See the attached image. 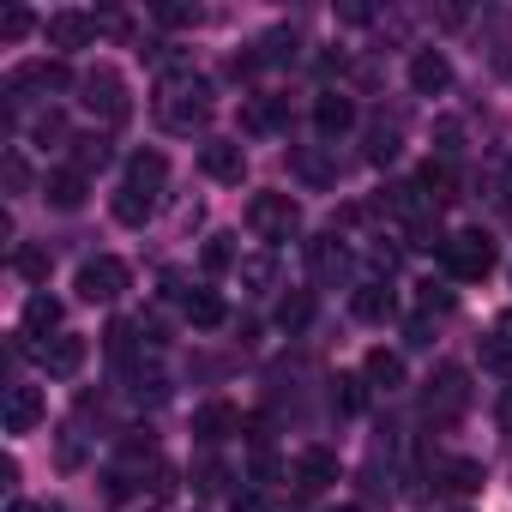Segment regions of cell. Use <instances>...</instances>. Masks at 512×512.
Masks as SVG:
<instances>
[{"mask_svg": "<svg viewBox=\"0 0 512 512\" xmlns=\"http://www.w3.org/2000/svg\"><path fill=\"white\" fill-rule=\"evenodd\" d=\"M157 121L169 133H199L211 121V79L193 73V67L163 73V85H157Z\"/></svg>", "mask_w": 512, "mask_h": 512, "instance_id": "cell-1", "label": "cell"}, {"mask_svg": "<svg viewBox=\"0 0 512 512\" xmlns=\"http://www.w3.org/2000/svg\"><path fill=\"white\" fill-rule=\"evenodd\" d=\"M440 266H446L452 278L476 284V278L494 272V241H488L482 229H458V235H446V247H440Z\"/></svg>", "mask_w": 512, "mask_h": 512, "instance_id": "cell-2", "label": "cell"}, {"mask_svg": "<svg viewBox=\"0 0 512 512\" xmlns=\"http://www.w3.org/2000/svg\"><path fill=\"white\" fill-rule=\"evenodd\" d=\"M247 229L278 247V241H290V235L302 229V205H296L290 193H253V205H247Z\"/></svg>", "mask_w": 512, "mask_h": 512, "instance_id": "cell-3", "label": "cell"}, {"mask_svg": "<svg viewBox=\"0 0 512 512\" xmlns=\"http://www.w3.org/2000/svg\"><path fill=\"white\" fill-rule=\"evenodd\" d=\"M79 103L91 109V115H103L109 127L115 121H127V85H121V73L115 67H91V73H79Z\"/></svg>", "mask_w": 512, "mask_h": 512, "instance_id": "cell-4", "label": "cell"}, {"mask_svg": "<svg viewBox=\"0 0 512 512\" xmlns=\"http://www.w3.org/2000/svg\"><path fill=\"white\" fill-rule=\"evenodd\" d=\"M422 404H428V416L434 422H458L464 410H470V374L464 368H434V380H428V392H422Z\"/></svg>", "mask_w": 512, "mask_h": 512, "instance_id": "cell-5", "label": "cell"}, {"mask_svg": "<svg viewBox=\"0 0 512 512\" xmlns=\"http://www.w3.org/2000/svg\"><path fill=\"white\" fill-rule=\"evenodd\" d=\"M79 302H115L121 290H127V266L121 260H109V253H97V260H85L79 266Z\"/></svg>", "mask_w": 512, "mask_h": 512, "instance_id": "cell-6", "label": "cell"}, {"mask_svg": "<svg viewBox=\"0 0 512 512\" xmlns=\"http://www.w3.org/2000/svg\"><path fill=\"white\" fill-rule=\"evenodd\" d=\"M199 169H205L211 181H223V187H241V175H247L241 139H205V145H199Z\"/></svg>", "mask_w": 512, "mask_h": 512, "instance_id": "cell-7", "label": "cell"}, {"mask_svg": "<svg viewBox=\"0 0 512 512\" xmlns=\"http://www.w3.org/2000/svg\"><path fill=\"white\" fill-rule=\"evenodd\" d=\"M37 362H43L49 380H73L85 368V338L79 332H55L49 344H37Z\"/></svg>", "mask_w": 512, "mask_h": 512, "instance_id": "cell-8", "label": "cell"}, {"mask_svg": "<svg viewBox=\"0 0 512 512\" xmlns=\"http://www.w3.org/2000/svg\"><path fill=\"white\" fill-rule=\"evenodd\" d=\"M79 79H73V67L67 61H31V67H19L13 79H7V91L19 97V91H73Z\"/></svg>", "mask_w": 512, "mask_h": 512, "instance_id": "cell-9", "label": "cell"}, {"mask_svg": "<svg viewBox=\"0 0 512 512\" xmlns=\"http://www.w3.org/2000/svg\"><path fill=\"white\" fill-rule=\"evenodd\" d=\"M290 482H296L302 494H320V488H332V482H338V458H332L326 446H308V452H296Z\"/></svg>", "mask_w": 512, "mask_h": 512, "instance_id": "cell-10", "label": "cell"}, {"mask_svg": "<svg viewBox=\"0 0 512 512\" xmlns=\"http://www.w3.org/2000/svg\"><path fill=\"white\" fill-rule=\"evenodd\" d=\"M43 416H49V404H43V392H37V386H7V410H0L7 434H31Z\"/></svg>", "mask_w": 512, "mask_h": 512, "instance_id": "cell-11", "label": "cell"}, {"mask_svg": "<svg viewBox=\"0 0 512 512\" xmlns=\"http://www.w3.org/2000/svg\"><path fill=\"white\" fill-rule=\"evenodd\" d=\"M446 85H452V61L440 49H416L410 55V91L416 97H440Z\"/></svg>", "mask_w": 512, "mask_h": 512, "instance_id": "cell-12", "label": "cell"}, {"mask_svg": "<svg viewBox=\"0 0 512 512\" xmlns=\"http://www.w3.org/2000/svg\"><path fill=\"white\" fill-rule=\"evenodd\" d=\"M43 37H49V49H85L91 37H97V19L91 13H49V25H43Z\"/></svg>", "mask_w": 512, "mask_h": 512, "instance_id": "cell-13", "label": "cell"}, {"mask_svg": "<svg viewBox=\"0 0 512 512\" xmlns=\"http://www.w3.org/2000/svg\"><path fill=\"white\" fill-rule=\"evenodd\" d=\"M85 193H91V175H79L73 163L43 175V199H49L55 211H79V205H85Z\"/></svg>", "mask_w": 512, "mask_h": 512, "instance_id": "cell-14", "label": "cell"}, {"mask_svg": "<svg viewBox=\"0 0 512 512\" xmlns=\"http://www.w3.org/2000/svg\"><path fill=\"white\" fill-rule=\"evenodd\" d=\"M308 266H314L320 284H338V278L350 272V247H344L338 235H314V241H308Z\"/></svg>", "mask_w": 512, "mask_h": 512, "instance_id": "cell-15", "label": "cell"}, {"mask_svg": "<svg viewBox=\"0 0 512 512\" xmlns=\"http://www.w3.org/2000/svg\"><path fill=\"white\" fill-rule=\"evenodd\" d=\"M235 428H241V416H235V404H223V398H211V404L193 410V434H199V446H217V440H229Z\"/></svg>", "mask_w": 512, "mask_h": 512, "instance_id": "cell-16", "label": "cell"}, {"mask_svg": "<svg viewBox=\"0 0 512 512\" xmlns=\"http://www.w3.org/2000/svg\"><path fill=\"white\" fill-rule=\"evenodd\" d=\"M314 127H320L326 139L350 133V127H356V103H350L344 91H320V97H314Z\"/></svg>", "mask_w": 512, "mask_h": 512, "instance_id": "cell-17", "label": "cell"}, {"mask_svg": "<svg viewBox=\"0 0 512 512\" xmlns=\"http://www.w3.org/2000/svg\"><path fill=\"white\" fill-rule=\"evenodd\" d=\"M392 308H398V302H392V290H386L380 278H368V284H356V290H350V314H356V320H368V326L392 320Z\"/></svg>", "mask_w": 512, "mask_h": 512, "instance_id": "cell-18", "label": "cell"}, {"mask_svg": "<svg viewBox=\"0 0 512 512\" xmlns=\"http://www.w3.org/2000/svg\"><path fill=\"white\" fill-rule=\"evenodd\" d=\"M163 181H169V157H163V151H133V157H127V187H139V193L157 199Z\"/></svg>", "mask_w": 512, "mask_h": 512, "instance_id": "cell-19", "label": "cell"}, {"mask_svg": "<svg viewBox=\"0 0 512 512\" xmlns=\"http://www.w3.org/2000/svg\"><path fill=\"white\" fill-rule=\"evenodd\" d=\"M416 187L428 193V205H452V199H458V175H452V163H446V157H428V163H422V175H416Z\"/></svg>", "mask_w": 512, "mask_h": 512, "instance_id": "cell-20", "label": "cell"}, {"mask_svg": "<svg viewBox=\"0 0 512 512\" xmlns=\"http://www.w3.org/2000/svg\"><path fill=\"white\" fill-rule=\"evenodd\" d=\"M181 308H187V326H193V332H217V326L229 320V308H223V296H217V290H193Z\"/></svg>", "mask_w": 512, "mask_h": 512, "instance_id": "cell-21", "label": "cell"}, {"mask_svg": "<svg viewBox=\"0 0 512 512\" xmlns=\"http://www.w3.org/2000/svg\"><path fill=\"white\" fill-rule=\"evenodd\" d=\"M43 332H49V338L61 332V302H55V296H31V302H25V326H19V338H43Z\"/></svg>", "mask_w": 512, "mask_h": 512, "instance_id": "cell-22", "label": "cell"}, {"mask_svg": "<svg viewBox=\"0 0 512 512\" xmlns=\"http://www.w3.org/2000/svg\"><path fill=\"white\" fill-rule=\"evenodd\" d=\"M362 380H368V386H380V392H398V386H404V356H392V350H368Z\"/></svg>", "mask_w": 512, "mask_h": 512, "instance_id": "cell-23", "label": "cell"}, {"mask_svg": "<svg viewBox=\"0 0 512 512\" xmlns=\"http://www.w3.org/2000/svg\"><path fill=\"white\" fill-rule=\"evenodd\" d=\"M278 121H284L278 97H241V133H272Z\"/></svg>", "mask_w": 512, "mask_h": 512, "instance_id": "cell-24", "label": "cell"}, {"mask_svg": "<svg viewBox=\"0 0 512 512\" xmlns=\"http://www.w3.org/2000/svg\"><path fill=\"white\" fill-rule=\"evenodd\" d=\"M67 157H73V169H79V175H91V169H103V163H109V139H103V133H73Z\"/></svg>", "mask_w": 512, "mask_h": 512, "instance_id": "cell-25", "label": "cell"}, {"mask_svg": "<svg viewBox=\"0 0 512 512\" xmlns=\"http://www.w3.org/2000/svg\"><path fill=\"white\" fill-rule=\"evenodd\" d=\"M109 211H115V223H127V229H139V223H145V217H151V211H157V199H151V193H139V187H127V181H121V193H115V205H109Z\"/></svg>", "mask_w": 512, "mask_h": 512, "instance_id": "cell-26", "label": "cell"}, {"mask_svg": "<svg viewBox=\"0 0 512 512\" xmlns=\"http://www.w3.org/2000/svg\"><path fill=\"white\" fill-rule=\"evenodd\" d=\"M235 272H241V290H253V296H266L278 284V260H272V253H247Z\"/></svg>", "mask_w": 512, "mask_h": 512, "instance_id": "cell-27", "label": "cell"}, {"mask_svg": "<svg viewBox=\"0 0 512 512\" xmlns=\"http://www.w3.org/2000/svg\"><path fill=\"white\" fill-rule=\"evenodd\" d=\"M440 476H446V488H452V494H476V488L488 482V470H482L476 458H446V464H440Z\"/></svg>", "mask_w": 512, "mask_h": 512, "instance_id": "cell-28", "label": "cell"}, {"mask_svg": "<svg viewBox=\"0 0 512 512\" xmlns=\"http://www.w3.org/2000/svg\"><path fill=\"white\" fill-rule=\"evenodd\" d=\"M199 266H205L211 278L235 272V266H241V260H235V241H229V235H211V241H205V253H199Z\"/></svg>", "mask_w": 512, "mask_h": 512, "instance_id": "cell-29", "label": "cell"}, {"mask_svg": "<svg viewBox=\"0 0 512 512\" xmlns=\"http://www.w3.org/2000/svg\"><path fill=\"white\" fill-rule=\"evenodd\" d=\"M31 139L49 151V145H73V133H67V115L61 109H43L37 121H31Z\"/></svg>", "mask_w": 512, "mask_h": 512, "instance_id": "cell-30", "label": "cell"}, {"mask_svg": "<svg viewBox=\"0 0 512 512\" xmlns=\"http://www.w3.org/2000/svg\"><path fill=\"white\" fill-rule=\"evenodd\" d=\"M308 320H314V296H308V290H290V296L278 302V326H284V332H302Z\"/></svg>", "mask_w": 512, "mask_h": 512, "instance_id": "cell-31", "label": "cell"}, {"mask_svg": "<svg viewBox=\"0 0 512 512\" xmlns=\"http://www.w3.org/2000/svg\"><path fill=\"white\" fill-rule=\"evenodd\" d=\"M13 272L31 278V284H49V247H19L13 253Z\"/></svg>", "mask_w": 512, "mask_h": 512, "instance_id": "cell-32", "label": "cell"}, {"mask_svg": "<svg viewBox=\"0 0 512 512\" xmlns=\"http://www.w3.org/2000/svg\"><path fill=\"white\" fill-rule=\"evenodd\" d=\"M133 344H139V326H133V320H115V326L103 332V350H109V356H121V362L133 356Z\"/></svg>", "mask_w": 512, "mask_h": 512, "instance_id": "cell-33", "label": "cell"}, {"mask_svg": "<svg viewBox=\"0 0 512 512\" xmlns=\"http://www.w3.org/2000/svg\"><path fill=\"white\" fill-rule=\"evenodd\" d=\"M133 398H139V404H163V398H169V380H163L157 368H151V374L133 368Z\"/></svg>", "mask_w": 512, "mask_h": 512, "instance_id": "cell-34", "label": "cell"}, {"mask_svg": "<svg viewBox=\"0 0 512 512\" xmlns=\"http://www.w3.org/2000/svg\"><path fill=\"white\" fill-rule=\"evenodd\" d=\"M392 157H398V127H374V133H368V163L386 169Z\"/></svg>", "mask_w": 512, "mask_h": 512, "instance_id": "cell-35", "label": "cell"}, {"mask_svg": "<svg viewBox=\"0 0 512 512\" xmlns=\"http://www.w3.org/2000/svg\"><path fill=\"white\" fill-rule=\"evenodd\" d=\"M31 25H37V19H31L25 7H7V13H0V43H25Z\"/></svg>", "mask_w": 512, "mask_h": 512, "instance_id": "cell-36", "label": "cell"}, {"mask_svg": "<svg viewBox=\"0 0 512 512\" xmlns=\"http://www.w3.org/2000/svg\"><path fill=\"white\" fill-rule=\"evenodd\" d=\"M247 476H253V482H260V488H266V482H278V476H284V464H278V458H272V446H253V464H247Z\"/></svg>", "mask_w": 512, "mask_h": 512, "instance_id": "cell-37", "label": "cell"}, {"mask_svg": "<svg viewBox=\"0 0 512 512\" xmlns=\"http://www.w3.org/2000/svg\"><path fill=\"white\" fill-rule=\"evenodd\" d=\"M296 43H302L296 31H272V37L260 43V61H296Z\"/></svg>", "mask_w": 512, "mask_h": 512, "instance_id": "cell-38", "label": "cell"}, {"mask_svg": "<svg viewBox=\"0 0 512 512\" xmlns=\"http://www.w3.org/2000/svg\"><path fill=\"white\" fill-rule=\"evenodd\" d=\"M362 404H368V380H362V374H344V380H338V410L356 416Z\"/></svg>", "mask_w": 512, "mask_h": 512, "instance_id": "cell-39", "label": "cell"}, {"mask_svg": "<svg viewBox=\"0 0 512 512\" xmlns=\"http://www.w3.org/2000/svg\"><path fill=\"white\" fill-rule=\"evenodd\" d=\"M193 488H199V494H223V488H229V470H223L217 458H205V464L193 470Z\"/></svg>", "mask_w": 512, "mask_h": 512, "instance_id": "cell-40", "label": "cell"}, {"mask_svg": "<svg viewBox=\"0 0 512 512\" xmlns=\"http://www.w3.org/2000/svg\"><path fill=\"white\" fill-rule=\"evenodd\" d=\"M0 181H7L13 193H25V187H31V169H25V157H19V151L0 157Z\"/></svg>", "mask_w": 512, "mask_h": 512, "instance_id": "cell-41", "label": "cell"}, {"mask_svg": "<svg viewBox=\"0 0 512 512\" xmlns=\"http://www.w3.org/2000/svg\"><path fill=\"white\" fill-rule=\"evenodd\" d=\"M422 314H452V290H440V284H422Z\"/></svg>", "mask_w": 512, "mask_h": 512, "instance_id": "cell-42", "label": "cell"}, {"mask_svg": "<svg viewBox=\"0 0 512 512\" xmlns=\"http://www.w3.org/2000/svg\"><path fill=\"white\" fill-rule=\"evenodd\" d=\"M157 19H163V25H199L205 13H199V7H157Z\"/></svg>", "mask_w": 512, "mask_h": 512, "instance_id": "cell-43", "label": "cell"}, {"mask_svg": "<svg viewBox=\"0 0 512 512\" xmlns=\"http://www.w3.org/2000/svg\"><path fill=\"white\" fill-rule=\"evenodd\" d=\"M458 133H464L458 121H440V157H446V163H452V151H458Z\"/></svg>", "mask_w": 512, "mask_h": 512, "instance_id": "cell-44", "label": "cell"}, {"mask_svg": "<svg viewBox=\"0 0 512 512\" xmlns=\"http://www.w3.org/2000/svg\"><path fill=\"white\" fill-rule=\"evenodd\" d=\"M7 512H67V506L61 500H13Z\"/></svg>", "mask_w": 512, "mask_h": 512, "instance_id": "cell-45", "label": "cell"}, {"mask_svg": "<svg viewBox=\"0 0 512 512\" xmlns=\"http://www.w3.org/2000/svg\"><path fill=\"white\" fill-rule=\"evenodd\" d=\"M235 512H272V506H266V494L247 488V494H235Z\"/></svg>", "mask_w": 512, "mask_h": 512, "instance_id": "cell-46", "label": "cell"}, {"mask_svg": "<svg viewBox=\"0 0 512 512\" xmlns=\"http://www.w3.org/2000/svg\"><path fill=\"white\" fill-rule=\"evenodd\" d=\"M488 338H500V344H506V350H512V308H506V314H500V320H494V332H488Z\"/></svg>", "mask_w": 512, "mask_h": 512, "instance_id": "cell-47", "label": "cell"}, {"mask_svg": "<svg viewBox=\"0 0 512 512\" xmlns=\"http://www.w3.org/2000/svg\"><path fill=\"white\" fill-rule=\"evenodd\" d=\"M494 416H500V428H506V434H512V386H506V392H500V404H494Z\"/></svg>", "mask_w": 512, "mask_h": 512, "instance_id": "cell-48", "label": "cell"}, {"mask_svg": "<svg viewBox=\"0 0 512 512\" xmlns=\"http://www.w3.org/2000/svg\"><path fill=\"white\" fill-rule=\"evenodd\" d=\"M338 512H362V506H338Z\"/></svg>", "mask_w": 512, "mask_h": 512, "instance_id": "cell-49", "label": "cell"}]
</instances>
